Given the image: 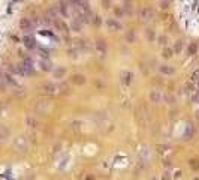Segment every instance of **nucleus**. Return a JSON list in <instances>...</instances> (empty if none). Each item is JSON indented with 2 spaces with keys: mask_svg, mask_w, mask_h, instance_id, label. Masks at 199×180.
Returning a JSON list of instances; mask_svg holds the SVG:
<instances>
[{
  "mask_svg": "<svg viewBox=\"0 0 199 180\" xmlns=\"http://www.w3.org/2000/svg\"><path fill=\"white\" fill-rule=\"evenodd\" d=\"M196 53V44H192L190 47H189V54L192 56V54H195Z\"/></svg>",
  "mask_w": 199,
  "mask_h": 180,
  "instance_id": "nucleus-13",
  "label": "nucleus"
},
{
  "mask_svg": "<svg viewBox=\"0 0 199 180\" xmlns=\"http://www.w3.org/2000/svg\"><path fill=\"white\" fill-rule=\"evenodd\" d=\"M64 74H66L64 68H57V69L54 71V77H55L57 80H61V78L64 77Z\"/></svg>",
  "mask_w": 199,
  "mask_h": 180,
  "instance_id": "nucleus-6",
  "label": "nucleus"
},
{
  "mask_svg": "<svg viewBox=\"0 0 199 180\" xmlns=\"http://www.w3.org/2000/svg\"><path fill=\"white\" fill-rule=\"evenodd\" d=\"M21 29H23V30H30V29H32V21L27 20V18H24V20L21 21Z\"/></svg>",
  "mask_w": 199,
  "mask_h": 180,
  "instance_id": "nucleus-8",
  "label": "nucleus"
},
{
  "mask_svg": "<svg viewBox=\"0 0 199 180\" xmlns=\"http://www.w3.org/2000/svg\"><path fill=\"white\" fill-rule=\"evenodd\" d=\"M115 12H117V15H118V17H120V15H121V14H123V12H121V9H118V8H117V9H115Z\"/></svg>",
  "mask_w": 199,
  "mask_h": 180,
  "instance_id": "nucleus-18",
  "label": "nucleus"
},
{
  "mask_svg": "<svg viewBox=\"0 0 199 180\" xmlns=\"http://www.w3.org/2000/svg\"><path fill=\"white\" fill-rule=\"evenodd\" d=\"M150 99H151L153 102H160L162 95H160L159 92H156V90H151V93H150Z\"/></svg>",
  "mask_w": 199,
  "mask_h": 180,
  "instance_id": "nucleus-4",
  "label": "nucleus"
},
{
  "mask_svg": "<svg viewBox=\"0 0 199 180\" xmlns=\"http://www.w3.org/2000/svg\"><path fill=\"white\" fill-rule=\"evenodd\" d=\"M72 83H75V84H84V83H85V78H84V75L75 74V75L72 77Z\"/></svg>",
  "mask_w": 199,
  "mask_h": 180,
  "instance_id": "nucleus-5",
  "label": "nucleus"
},
{
  "mask_svg": "<svg viewBox=\"0 0 199 180\" xmlns=\"http://www.w3.org/2000/svg\"><path fill=\"white\" fill-rule=\"evenodd\" d=\"M24 44H26L27 48H33V47L36 45V44H35V39L30 38V36H26V38H24Z\"/></svg>",
  "mask_w": 199,
  "mask_h": 180,
  "instance_id": "nucleus-9",
  "label": "nucleus"
},
{
  "mask_svg": "<svg viewBox=\"0 0 199 180\" xmlns=\"http://www.w3.org/2000/svg\"><path fill=\"white\" fill-rule=\"evenodd\" d=\"M45 89H47V92H50V93L54 92V86L53 84H45Z\"/></svg>",
  "mask_w": 199,
  "mask_h": 180,
  "instance_id": "nucleus-15",
  "label": "nucleus"
},
{
  "mask_svg": "<svg viewBox=\"0 0 199 180\" xmlns=\"http://www.w3.org/2000/svg\"><path fill=\"white\" fill-rule=\"evenodd\" d=\"M151 17H153V12H151L150 8H144V9L141 11V18H142V21H148Z\"/></svg>",
  "mask_w": 199,
  "mask_h": 180,
  "instance_id": "nucleus-2",
  "label": "nucleus"
},
{
  "mask_svg": "<svg viewBox=\"0 0 199 180\" xmlns=\"http://www.w3.org/2000/svg\"><path fill=\"white\" fill-rule=\"evenodd\" d=\"M69 2H70V3H73V5H76V3L79 2V0H69Z\"/></svg>",
  "mask_w": 199,
  "mask_h": 180,
  "instance_id": "nucleus-19",
  "label": "nucleus"
},
{
  "mask_svg": "<svg viewBox=\"0 0 199 180\" xmlns=\"http://www.w3.org/2000/svg\"><path fill=\"white\" fill-rule=\"evenodd\" d=\"M41 68H42L44 71H50V69H51V68H50V63H48V62H42V63H41Z\"/></svg>",
  "mask_w": 199,
  "mask_h": 180,
  "instance_id": "nucleus-14",
  "label": "nucleus"
},
{
  "mask_svg": "<svg viewBox=\"0 0 199 180\" xmlns=\"http://www.w3.org/2000/svg\"><path fill=\"white\" fill-rule=\"evenodd\" d=\"M96 47H97V51L101 53V54H105V42L104 41H97Z\"/></svg>",
  "mask_w": 199,
  "mask_h": 180,
  "instance_id": "nucleus-10",
  "label": "nucleus"
},
{
  "mask_svg": "<svg viewBox=\"0 0 199 180\" xmlns=\"http://www.w3.org/2000/svg\"><path fill=\"white\" fill-rule=\"evenodd\" d=\"M160 72H162L163 75H172L175 71H174V68L169 66V65H162V66H160Z\"/></svg>",
  "mask_w": 199,
  "mask_h": 180,
  "instance_id": "nucleus-3",
  "label": "nucleus"
},
{
  "mask_svg": "<svg viewBox=\"0 0 199 180\" xmlns=\"http://www.w3.org/2000/svg\"><path fill=\"white\" fill-rule=\"evenodd\" d=\"M121 77H123V83L129 84V83H130V77H132V74H130V72H123Z\"/></svg>",
  "mask_w": 199,
  "mask_h": 180,
  "instance_id": "nucleus-11",
  "label": "nucleus"
},
{
  "mask_svg": "<svg viewBox=\"0 0 199 180\" xmlns=\"http://www.w3.org/2000/svg\"><path fill=\"white\" fill-rule=\"evenodd\" d=\"M195 180H199V179H195Z\"/></svg>",
  "mask_w": 199,
  "mask_h": 180,
  "instance_id": "nucleus-20",
  "label": "nucleus"
},
{
  "mask_svg": "<svg viewBox=\"0 0 199 180\" xmlns=\"http://www.w3.org/2000/svg\"><path fill=\"white\" fill-rule=\"evenodd\" d=\"M181 48H183V42H181V41H178V42H177V45L174 47V50H175V53H180V51H181Z\"/></svg>",
  "mask_w": 199,
  "mask_h": 180,
  "instance_id": "nucleus-12",
  "label": "nucleus"
},
{
  "mask_svg": "<svg viewBox=\"0 0 199 180\" xmlns=\"http://www.w3.org/2000/svg\"><path fill=\"white\" fill-rule=\"evenodd\" d=\"M147 36H148V39H153V38H154V32H153V30H148Z\"/></svg>",
  "mask_w": 199,
  "mask_h": 180,
  "instance_id": "nucleus-17",
  "label": "nucleus"
},
{
  "mask_svg": "<svg viewBox=\"0 0 199 180\" xmlns=\"http://www.w3.org/2000/svg\"><path fill=\"white\" fill-rule=\"evenodd\" d=\"M107 26L109 27V30H120L121 29V24L117 20H114V18H108L107 20Z\"/></svg>",
  "mask_w": 199,
  "mask_h": 180,
  "instance_id": "nucleus-1",
  "label": "nucleus"
},
{
  "mask_svg": "<svg viewBox=\"0 0 199 180\" xmlns=\"http://www.w3.org/2000/svg\"><path fill=\"white\" fill-rule=\"evenodd\" d=\"M58 11H60V14H61L63 17H67V6H66L64 2H60V3H58Z\"/></svg>",
  "mask_w": 199,
  "mask_h": 180,
  "instance_id": "nucleus-7",
  "label": "nucleus"
},
{
  "mask_svg": "<svg viewBox=\"0 0 199 180\" xmlns=\"http://www.w3.org/2000/svg\"><path fill=\"white\" fill-rule=\"evenodd\" d=\"M171 53H172L171 50H165V51H163V56H165V57H171V56H172Z\"/></svg>",
  "mask_w": 199,
  "mask_h": 180,
  "instance_id": "nucleus-16",
  "label": "nucleus"
}]
</instances>
